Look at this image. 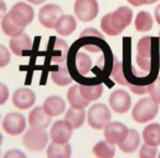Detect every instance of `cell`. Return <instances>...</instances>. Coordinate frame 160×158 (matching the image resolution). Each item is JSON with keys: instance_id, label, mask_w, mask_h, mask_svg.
<instances>
[{"instance_id": "cell-1", "label": "cell", "mask_w": 160, "mask_h": 158, "mask_svg": "<svg viewBox=\"0 0 160 158\" xmlns=\"http://www.w3.org/2000/svg\"><path fill=\"white\" fill-rule=\"evenodd\" d=\"M133 11L128 7H121L112 13H108L101 20V29L111 36L120 35L132 22Z\"/></svg>"}, {"instance_id": "cell-2", "label": "cell", "mask_w": 160, "mask_h": 158, "mask_svg": "<svg viewBox=\"0 0 160 158\" xmlns=\"http://www.w3.org/2000/svg\"><path fill=\"white\" fill-rule=\"evenodd\" d=\"M159 111V105L152 99L145 98L136 103L133 108L132 116L137 123H147L153 120Z\"/></svg>"}, {"instance_id": "cell-3", "label": "cell", "mask_w": 160, "mask_h": 158, "mask_svg": "<svg viewBox=\"0 0 160 158\" xmlns=\"http://www.w3.org/2000/svg\"><path fill=\"white\" fill-rule=\"evenodd\" d=\"M23 145L31 151H42L48 143V135L43 129H29L22 138Z\"/></svg>"}, {"instance_id": "cell-4", "label": "cell", "mask_w": 160, "mask_h": 158, "mask_svg": "<svg viewBox=\"0 0 160 158\" xmlns=\"http://www.w3.org/2000/svg\"><path fill=\"white\" fill-rule=\"evenodd\" d=\"M111 112L107 105L97 103L91 105L88 111V123L94 130H102L110 123Z\"/></svg>"}, {"instance_id": "cell-5", "label": "cell", "mask_w": 160, "mask_h": 158, "mask_svg": "<svg viewBox=\"0 0 160 158\" xmlns=\"http://www.w3.org/2000/svg\"><path fill=\"white\" fill-rule=\"evenodd\" d=\"M73 10L80 21L89 22L98 16L99 5L97 0H76Z\"/></svg>"}, {"instance_id": "cell-6", "label": "cell", "mask_w": 160, "mask_h": 158, "mask_svg": "<svg viewBox=\"0 0 160 158\" xmlns=\"http://www.w3.org/2000/svg\"><path fill=\"white\" fill-rule=\"evenodd\" d=\"M62 16V10L56 5H46L38 12L40 23L46 29H55L57 21Z\"/></svg>"}, {"instance_id": "cell-7", "label": "cell", "mask_w": 160, "mask_h": 158, "mask_svg": "<svg viewBox=\"0 0 160 158\" xmlns=\"http://www.w3.org/2000/svg\"><path fill=\"white\" fill-rule=\"evenodd\" d=\"M151 38L145 36L137 44V64L144 71L151 68Z\"/></svg>"}, {"instance_id": "cell-8", "label": "cell", "mask_w": 160, "mask_h": 158, "mask_svg": "<svg viewBox=\"0 0 160 158\" xmlns=\"http://www.w3.org/2000/svg\"><path fill=\"white\" fill-rule=\"evenodd\" d=\"M10 16L12 20L19 25L27 27L28 24L33 21L34 11L31 6L27 5L25 3H18L11 8L10 10Z\"/></svg>"}, {"instance_id": "cell-9", "label": "cell", "mask_w": 160, "mask_h": 158, "mask_svg": "<svg viewBox=\"0 0 160 158\" xmlns=\"http://www.w3.org/2000/svg\"><path fill=\"white\" fill-rule=\"evenodd\" d=\"M129 130L120 122H112L109 123L104 127V137L108 142L112 143L114 145H120L126 140L128 135Z\"/></svg>"}, {"instance_id": "cell-10", "label": "cell", "mask_w": 160, "mask_h": 158, "mask_svg": "<svg viewBox=\"0 0 160 158\" xmlns=\"http://www.w3.org/2000/svg\"><path fill=\"white\" fill-rule=\"evenodd\" d=\"M25 119L20 113H9L2 121V127L9 135H20L25 130Z\"/></svg>"}, {"instance_id": "cell-11", "label": "cell", "mask_w": 160, "mask_h": 158, "mask_svg": "<svg viewBox=\"0 0 160 158\" xmlns=\"http://www.w3.org/2000/svg\"><path fill=\"white\" fill-rule=\"evenodd\" d=\"M110 105L112 110L118 114L126 113L132 105V99L129 94L124 90H115L110 96Z\"/></svg>"}, {"instance_id": "cell-12", "label": "cell", "mask_w": 160, "mask_h": 158, "mask_svg": "<svg viewBox=\"0 0 160 158\" xmlns=\"http://www.w3.org/2000/svg\"><path fill=\"white\" fill-rule=\"evenodd\" d=\"M73 127L67 122L64 121H57L53 124L51 129V138L53 142L56 143H68L72 134Z\"/></svg>"}, {"instance_id": "cell-13", "label": "cell", "mask_w": 160, "mask_h": 158, "mask_svg": "<svg viewBox=\"0 0 160 158\" xmlns=\"http://www.w3.org/2000/svg\"><path fill=\"white\" fill-rule=\"evenodd\" d=\"M36 101L35 94L29 88H20L16 90L12 97V102L16 108L20 110H27L34 105Z\"/></svg>"}, {"instance_id": "cell-14", "label": "cell", "mask_w": 160, "mask_h": 158, "mask_svg": "<svg viewBox=\"0 0 160 158\" xmlns=\"http://www.w3.org/2000/svg\"><path fill=\"white\" fill-rule=\"evenodd\" d=\"M52 116L44 110L43 107H36L29 115V124L31 127L45 130L51 124Z\"/></svg>"}, {"instance_id": "cell-15", "label": "cell", "mask_w": 160, "mask_h": 158, "mask_svg": "<svg viewBox=\"0 0 160 158\" xmlns=\"http://www.w3.org/2000/svg\"><path fill=\"white\" fill-rule=\"evenodd\" d=\"M10 49L17 56H22L23 52L31 51L32 49V41L28 34H20L18 36L12 38L10 41Z\"/></svg>"}, {"instance_id": "cell-16", "label": "cell", "mask_w": 160, "mask_h": 158, "mask_svg": "<svg viewBox=\"0 0 160 158\" xmlns=\"http://www.w3.org/2000/svg\"><path fill=\"white\" fill-rule=\"evenodd\" d=\"M43 108H44V110L51 116H58L64 113L65 108H66V103H65V101L60 97L52 96L48 97L44 101Z\"/></svg>"}, {"instance_id": "cell-17", "label": "cell", "mask_w": 160, "mask_h": 158, "mask_svg": "<svg viewBox=\"0 0 160 158\" xmlns=\"http://www.w3.org/2000/svg\"><path fill=\"white\" fill-rule=\"evenodd\" d=\"M67 99L70 105L76 109H85L89 105V101L86 100L80 92V86L75 85L71 88H69L67 92Z\"/></svg>"}, {"instance_id": "cell-18", "label": "cell", "mask_w": 160, "mask_h": 158, "mask_svg": "<svg viewBox=\"0 0 160 158\" xmlns=\"http://www.w3.org/2000/svg\"><path fill=\"white\" fill-rule=\"evenodd\" d=\"M76 27H77V22L72 16H64L62 14L56 23L55 30L59 35L68 36L75 31Z\"/></svg>"}, {"instance_id": "cell-19", "label": "cell", "mask_w": 160, "mask_h": 158, "mask_svg": "<svg viewBox=\"0 0 160 158\" xmlns=\"http://www.w3.org/2000/svg\"><path fill=\"white\" fill-rule=\"evenodd\" d=\"M71 155V147L68 143L52 142L47 149L48 158H68Z\"/></svg>"}, {"instance_id": "cell-20", "label": "cell", "mask_w": 160, "mask_h": 158, "mask_svg": "<svg viewBox=\"0 0 160 158\" xmlns=\"http://www.w3.org/2000/svg\"><path fill=\"white\" fill-rule=\"evenodd\" d=\"M142 140L146 144L151 146L160 145V124L152 123L147 125L142 131Z\"/></svg>"}, {"instance_id": "cell-21", "label": "cell", "mask_w": 160, "mask_h": 158, "mask_svg": "<svg viewBox=\"0 0 160 158\" xmlns=\"http://www.w3.org/2000/svg\"><path fill=\"white\" fill-rule=\"evenodd\" d=\"M24 28L25 27L17 24V23L12 20L10 13L6 14L2 18V20H1V29H2L3 33L8 36L14 38V36L20 35V34H22L23 31H24Z\"/></svg>"}, {"instance_id": "cell-22", "label": "cell", "mask_w": 160, "mask_h": 158, "mask_svg": "<svg viewBox=\"0 0 160 158\" xmlns=\"http://www.w3.org/2000/svg\"><path fill=\"white\" fill-rule=\"evenodd\" d=\"M86 119V112L83 109H76L70 107L67 110L65 114V120L73 127V129H79L82 126Z\"/></svg>"}, {"instance_id": "cell-23", "label": "cell", "mask_w": 160, "mask_h": 158, "mask_svg": "<svg viewBox=\"0 0 160 158\" xmlns=\"http://www.w3.org/2000/svg\"><path fill=\"white\" fill-rule=\"evenodd\" d=\"M139 143H140L139 134H138V132L136 131V130L132 129V130H129L126 140L123 143H121V144L118 145V147H120V149L123 153L131 154V153H134V151L138 148Z\"/></svg>"}, {"instance_id": "cell-24", "label": "cell", "mask_w": 160, "mask_h": 158, "mask_svg": "<svg viewBox=\"0 0 160 158\" xmlns=\"http://www.w3.org/2000/svg\"><path fill=\"white\" fill-rule=\"evenodd\" d=\"M51 78L54 84H56L57 86H68L69 84L72 81V78L69 75L68 70L66 68V64H59L58 65V69L55 71L51 73Z\"/></svg>"}, {"instance_id": "cell-25", "label": "cell", "mask_w": 160, "mask_h": 158, "mask_svg": "<svg viewBox=\"0 0 160 158\" xmlns=\"http://www.w3.org/2000/svg\"><path fill=\"white\" fill-rule=\"evenodd\" d=\"M80 92L82 94V97L88 100L89 102L94 100H98L101 97L103 92V86L102 84H98V85L93 86H87V85H81L80 86Z\"/></svg>"}, {"instance_id": "cell-26", "label": "cell", "mask_w": 160, "mask_h": 158, "mask_svg": "<svg viewBox=\"0 0 160 158\" xmlns=\"http://www.w3.org/2000/svg\"><path fill=\"white\" fill-rule=\"evenodd\" d=\"M67 51H68V46H67L66 42L62 41L59 38L55 41V46L53 48V56H52V62L54 64H64L66 60Z\"/></svg>"}, {"instance_id": "cell-27", "label": "cell", "mask_w": 160, "mask_h": 158, "mask_svg": "<svg viewBox=\"0 0 160 158\" xmlns=\"http://www.w3.org/2000/svg\"><path fill=\"white\" fill-rule=\"evenodd\" d=\"M93 154L100 158H111L115 155V147L114 144L105 140L104 142L98 143L93 147Z\"/></svg>"}, {"instance_id": "cell-28", "label": "cell", "mask_w": 160, "mask_h": 158, "mask_svg": "<svg viewBox=\"0 0 160 158\" xmlns=\"http://www.w3.org/2000/svg\"><path fill=\"white\" fill-rule=\"evenodd\" d=\"M152 18L146 11H142L135 19V28L138 32H148L152 28Z\"/></svg>"}, {"instance_id": "cell-29", "label": "cell", "mask_w": 160, "mask_h": 158, "mask_svg": "<svg viewBox=\"0 0 160 158\" xmlns=\"http://www.w3.org/2000/svg\"><path fill=\"white\" fill-rule=\"evenodd\" d=\"M75 64H76L77 71L82 76L87 75L92 66L91 59H90L89 56L85 53H77L76 58H75Z\"/></svg>"}, {"instance_id": "cell-30", "label": "cell", "mask_w": 160, "mask_h": 158, "mask_svg": "<svg viewBox=\"0 0 160 158\" xmlns=\"http://www.w3.org/2000/svg\"><path fill=\"white\" fill-rule=\"evenodd\" d=\"M113 68H112L111 71V77L113 78L114 80L118 84L122 86H129L131 84L125 79L124 77V73H123V66L121 63H118V60L116 58L113 59Z\"/></svg>"}, {"instance_id": "cell-31", "label": "cell", "mask_w": 160, "mask_h": 158, "mask_svg": "<svg viewBox=\"0 0 160 158\" xmlns=\"http://www.w3.org/2000/svg\"><path fill=\"white\" fill-rule=\"evenodd\" d=\"M148 92L150 98L160 104V77H158L152 84L148 85Z\"/></svg>"}, {"instance_id": "cell-32", "label": "cell", "mask_w": 160, "mask_h": 158, "mask_svg": "<svg viewBox=\"0 0 160 158\" xmlns=\"http://www.w3.org/2000/svg\"><path fill=\"white\" fill-rule=\"evenodd\" d=\"M156 147L157 146H151V145L145 143L140 148L139 156L142 158H153L157 155V148Z\"/></svg>"}, {"instance_id": "cell-33", "label": "cell", "mask_w": 160, "mask_h": 158, "mask_svg": "<svg viewBox=\"0 0 160 158\" xmlns=\"http://www.w3.org/2000/svg\"><path fill=\"white\" fill-rule=\"evenodd\" d=\"M10 62V53L3 45L0 46V67H5Z\"/></svg>"}, {"instance_id": "cell-34", "label": "cell", "mask_w": 160, "mask_h": 158, "mask_svg": "<svg viewBox=\"0 0 160 158\" xmlns=\"http://www.w3.org/2000/svg\"><path fill=\"white\" fill-rule=\"evenodd\" d=\"M129 89L136 94H144L146 92H148V86H134L129 85Z\"/></svg>"}, {"instance_id": "cell-35", "label": "cell", "mask_w": 160, "mask_h": 158, "mask_svg": "<svg viewBox=\"0 0 160 158\" xmlns=\"http://www.w3.org/2000/svg\"><path fill=\"white\" fill-rule=\"evenodd\" d=\"M8 97H9V91H8L7 87L3 84H1L0 85V104H3Z\"/></svg>"}, {"instance_id": "cell-36", "label": "cell", "mask_w": 160, "mask_h": 158, "mask_svg": "<svg viewBox=\"0 0 160 158\" xmlns=\"http://www.w3.org/2000/svg\"><path fill=\"white\" fill-rule=\"evenodd\" d=\"M18 157H24V154L21 151H18L17 149H12V150L8 151L5 155V158H18Z\"/></svg>"}, {"instance_id": "cell-37", "label": "cell", "mask_w": 160, "mask_h": 158, "mask_svg": "<svg viewBox=\"0 0 160 158\" xmlns=\"http://www.w3.org/2000/svg\"><path fill=\"white\" fill-rule=\"evenodd\" d=\"M94 35V36H97V38H102L103 40V36H102V34L100 33V32H98V31H96V30H92V29H89V30H86V31H83L82 33H81V36H88V35Z\"/></svg>"}, {"instance_id": "cell-38", "label": "cell", "mask_w": 160, "mask_h": 158, "mask_svg": "<svg viewBox=\"0 0 160 158\" xmlns=\"http://www.w3.org/2000/svg\"><path fill=\"white\" fill-rule=\"evenodd\" d=\"M155 18H156V21H157V23L160 25V5L155 9Z\"/></svg>"}, {"instance_id": "cell-39", "label": "cell", "mask_w": 160, "mask_h": 158, "mask_svg": "<svg viewBox=\"0 0 160 158\" xmlns=\"http://www.w3.org/2000/svg\"><path fill=\"white\" fill-rule=\"evenodd\" d=\"M156 1H158V0H138V3H139V5H152V3H155Z\"/></svg>"}, {"instance_id": "cell-40", "label": "cell", "mask_w": 160, "mask_h": 158, "mask_svg": "<svg viewBox=\"0 0 160 158\" xmlns=\"http://www.w3.org/2000/svg\"><path fill=\"white\" fill-rule=\"evenodd\" d=\"M27 1H29V3H33V5H41V3H43L45 1V0H27Z\"/></svg>"}, {"instance_id": "cell-41", "label": "cell", "mask_w": 160, "mask_h": 158, "mask_svg": "<svg viewBox=\"0 0 160 158\" xmlns=\"http://www.w3.org/2000/svg\"><path fill=\"white\" fill-rule=\"evenodd\" d=\"M129 3H131L132 6H134V7H139V3H138V0H127Z\"/></svg>"}, {"instance_id": "cell-42", "label": "cell", "mask_w": 160, "mask_h": 158, "mask_svg": "<svg viewBox=\"0 0 160 158\" xmlns=\"http://www.w3.org/2000/svg\"><path fill=\"white\" fill-rule=\"evenodd\" d=\"M159 157H160V154H159Z\"/></svg>"}, {"instance_id": "cell-43", "label": "cell", "mask_w": 160, "mask_h": 158, "mask_svg": "<svg viewBox=\"0 0 160 158\" xmlns=\"http://www.w3.org/2000/svg\"><path fill=\"white\" fill-rule=\"evenodd\" d=\"M159 65H160V62H159Z\"/></svg>"}, {"instance_id": "cell-44", "label": "cell", "mask_w": 160, "mask_h": 158, "mask_svg": "<svg viewBox=\"0 0 160 158\" xmlns=\"http://www.w3.org/2000/svg\"><path fill=\"white\" fill-rule=\"evenodd\" d=\"M159 35H160V33H159Z\"/></svg>"}]
</instances>
